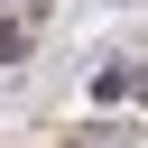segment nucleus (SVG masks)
<instances>
[{"label": "nucleus", "mask_w": 148, "mask_h": 148, "mask_svg": "<svg viewBox=\"0 0 148 148\" xmlns=\"http://www.w3.org/2000/svg\"><path fill=\"white\" fill-rule=\"evenodd\" d=\"M28 46H37V28L28 18H0V65H28Z\"/></svg>", "instance_id": "f257e3e1"}]
</instances>
